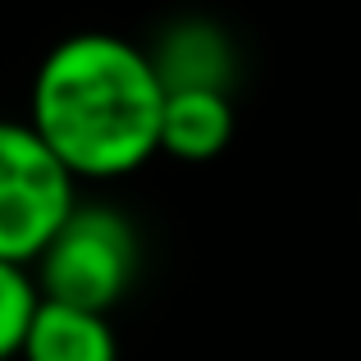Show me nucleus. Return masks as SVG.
Segmentation results:
<instances>
[{"mask_svg":"<svg viewBox=\"0 0 361 361\" xmlns=\"http://www.w3.org/2000/svg\"><path fill=\"white\" fill-rule=\"evenodd\" d=\"M142 243L115 206H73L69 220L32 261L37 298L110 316L137 279Z\"/></svg>","mask_w":361,"mask_h":361,"instance_id":"obj_2","label":"nucleus"},{"mask_svg":"<svg viewBox=\"0 0 361 361\" xmlns=\"http://www.w3.org/2000/svg\"><path fill=\"white\" fill-rule=\"evenodd\" d=\"M18 361H119V338L101 311L42 298L27 320Z\"/></svg>","mask_w":361,"mask_h":361,"instance_id":"obj_5","label":"nucleus"},{"mask_svg":"<svg viewBox=\"0 0 361 361\" xmlns=\"http://www.w3.org/2000/svg\"><path fill=\"white\" fill-rule=\"evenodd\" d=\"M37 302H42V298H37L32 270L0 261V361H14L18 357Z\"/></svg>","mask_w":361,"mask_h":361,"instance_id":"obj_7","label":"nucleus"},{"mask_svg":"<svg viewBox=\"0 0 361 361\" xmlns=\"http://www.w3.org/2000/svg\"><path fill=\"white\" fill-rule=\"evenodd\" d=\"M147 55L165 92H229L238 69L229 32L211 18H174Z\"/></svg>","mask_w":361,"mask_h":361,"instance_id":"obj_4","label":"nucleus"},{"mask_svg":"<svg viewBox=\"0 0 361 361\" xmlns=\"http://www.w3.org/2000/svg\"><path fill=\"white\" fill-rule=\"evenodd\" d=\"M233 142L229 92H165L160 110V151L183 165H206Z\"/></svg>","mask_w":361,"mask_h":361,"instance_id":"obj_6","label":"nucleus"},{"mask_svg":"<svg viewBox=\"0 0 361 361\" xmlns=\"http://www.w3.org/2000/svg\"><path fill=\"white\" fill-rule=\"evenodd\" d=\"M73 206V174L42 147V137L23 119H0V261L32 270Z\"/></svg>","mask_w":361,"mask_h":361,"instance_id":"obj_3","label":"nucleus"},{"mask_svg":"<svg viewBox=\"0 0 361 361\" xmlns=\"http://www.w3.org/2000/svg\"><path fill=\"white\" fill-rule=\"evenodd\" d=\"M160 87L151 55L115 32H73L37 64L27 128L78 178H123L160 151Z\"/></svg>","mask_w":361,"mask_h":361,"instance_id":"obj_1","label":"nucleus"}]
</instances>
